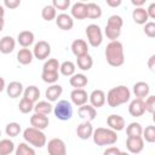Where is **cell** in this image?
I'll return each mask as SVG.
<instances>
[{
    "mask_svg": "<svg viewBox=\"0 0 155 155\" xmlns=\"http://www.w3.org/2000/svg\"><path fill=\"white\" fill-rule=\"evenodd\" d=\"M121 150L117 147H109L103 151V155H119Z\"/></svg>",
    "mask_w": 155,
    "mask_h": 155,
    "instance_id": "47",
    "label": "cell"
},
{
    "mask_svg": "<svg viewBox=\"0 0 155 155\" xmlns=\"http://www.w3.org/2000/svg\"><path fill=\"white\" fill-rule=\"evenodd\" d=\"M86 36H87V41L92 47H98L102 45L103 42V34H102V29L99 25L97 24H90L86 27Z\"/></svg>",
    "mask_w": 155,
    "mask_h": 155,
    "instance_id": "7",
    "label": "cell"
},
{
    "mask_svg": "<svg viewBox=\"0 0 155 155\" xmlns=\"http://www.w3.org/2000/svg\"><path fill=\"white\" fill-rule=\"evenodd\" d=\"M88 99L93 108H101L105 104V93L102 90H93L88 96Z\"/></svg>",
    "mask_w": 155,
    "mask_h": 155,
    "instance_id": "20",
    "label": "cell"
},
{
    "mask_svg": "<svg viewBox=\"0 0 155 155\" xmlns=\"http://www.w3.org/2000/svg\"><path fill=\"white\" fill-rule=\"evenodd\" d=\"M131 2H132V5L136 6V8H137V7H142V6L145 4V0H131Z\"/></svg>",
    "mask_w": 155,
    "mask_h": 155,
    "instance_id": "51",
    "label": "cell"
},
{
    "mask_svg": "<svg viewBox=\"0 0 155 155\" xmlns=\"http://www.w3.org/2000/svg\"><path fill=\"white\" fill-rule=\"evenodd\" d=\"M130 98H131V91L128 90V87H126L125 85H119L109 90L105 97V102L108 103L109 107L116 108L127 103Z\"/></svg>",
    "mask_w": 155,
    "mask_h": 155,
    "instance_id": "2",
    "label": "cell"
},
{
    "mask_svg": "<svg viewBox=\"0 0 155 155\" xmlns=\"http://www.w3.org/2000/svg\"><path fill=\"white\" fill-rule=\"evenodd\" d=\"M56 10H62L65 11L70 6V0H53L51 4Z\"/></svg>",
    "mask_w": 155,
    "mask_h": 155,
    "instance_id": "43",
    "label": "cell"
},
{
    "mask_svg": "<svg viewBox=\"0 0 155 155\" xmlns=\"http://www.w3.org/2000/svg\"><path fill=\"white\" fill-rule=\"evenodd\" d=\"M4 27H5V19L4 18H0V31L4 29Z\"/></svg>",
    "mask_w": 155,
    "mask_h": 155,
    "instance_id": "53",
    "label": "cell"
},
{
    "mask_svg": "<svg viewBox=\"0 0 155 155\" xmlns=\"http://www.w3.org/2000/svg\"><path fill=\"white\" fill-rule=\"evenodd\" d=\"M6 93L10 98H18L22 93H23V85L19 81H11L7 86H6Z\"/></svg>",
    "mask_w": 155,
    "mask_h": 155,
    "instance_id": "24",
    "label": "cell"
},
{
    "mask_svg": "<svg viewBox=\"0 0 155 155\" xmlns=\"http://www.w3.org/2000/svg\"><path fill=\"white\" fill-rule=\"evenodd\" d=\"M33 51H30L29 48H21L17 53V61L19 64L22 65H28L33 62Z\"/></svg>",
    "mask_w": 155,
    "mask_h": 155,
    "instance_id": "27",
    "label": "cell"
},
{
    "mask_svg": "<svg viewBox=\"0 0 155 155\" xmlns=\"http://www.w3.org/2000/svg\"><path fill=\"white\" fill-rule=\"evenodd\" d=\"M144 34L148 38H155V23L154 22H147L144 24Z\"/></svg>",
    "mask_w": 155,
    "mask_h": 155,
    "instance_id": "45",
    "label": "cell"
},
{
    "mask_svg": "<svg viewBox=\"0 0 155 155\" xmlns=\"http://www.w3.org/2000/svg\"><path fill=\"white\" fill-rule=\"evenodd\" d=\"M56 24L62 30H70L74 27V19L68 13H59L56 17Z\"/></svg>",
    "mask_w": 155,
    "mask_h": 155,
    "instance_id": "14",
    "label": "cell"
},
{
    "mask_svg": "<svg viewBox=\"0 0 155 155\" xmlns=\"http://www.w3.org/2000/svg\"><path fill=\"white\" fill-rule=\"evenodd\" d=\"M149 92H150V87L145 81H138L133 85V93L139 99H143V98L148 97Z\"/></svg>",
    "mask_w": 155,
    "mask_h": 155,
    "instance_id": "25",
    "label": "cell"
},
{
    "mask_svg": "<svg viewBox=\"0 0 155 155\" xmlns=\"http://www.w3.org/2000/svg\"><path fill=\"white\" fill-rule=\"evenodd\" d=\"M21 5V0H4V6L7 8H17Z\"/></svg>",
    "mask_w": 155,
    "mask_h": 155,
    "instance_id": "46",
    "label": "cell"
},
{
    "mask_svg": "<svg viewBox=\"0 0 155 155\" xmlns=\"http://www.w3.org/2000/svg\"><path fill=\"white\" fill-rule=\"evenodd\" d=\"M147 13H148V17L154 19L155 18V2H151L147 10Z\"/></svg>",
    "mask_w": 155,
    "mask_h": 155,
    "instance_id": "48",
    "label": "cell"
},
{
    "mask_svg": "<svg viewBox=\"0 0 155 155\" xmlns=\"http://www.w3.org/2000/svg\"><path fill=\"white\" fill-rule=\"evenodd\" d=\"M34 33L30 30H22L21 33H18L17 35V42L23 47V48H28L30 45H33L34 42Z\"/></svg>",
    "mask_w": 155,
    "mask_h": 155,
    "instance_id": "21",
    "label": "cell"
},
{
    "mask_svg": "<svg viewBox=\"0 0 155 155\" xmlns=\"http://www.w3.org/2000/svg\"><path fill=\"white\" fill-rule=\"evenodd\" d=\"M16 47V40L10 36V35H5L0 39V52L4 54H8L11 53Z\"/></svg>",
    "mask_w": 155,
    "mask_h": 155,
    "instance_id": "22",
    "label": "cell"
},
{
    "mask_svg": "<svg viewBox=\"0 0 155 155\" xmlns=\"http://www.w3.org/2000/svg\"><path fill=\"white\" fill-rule=\"evenodd\" d=\"M143 127L139 122H131L126 127V134L127 137H142Z\"/></svg>",
    "mask_w": 155,
    "mask_h": 155,
    "instance_id": "32",
    "label": "cell"
},
{
    "mask_svg": "<svg viewBox=\"0 0 155 155\" xmlns=\"http://www.w3.org/2000/svg\"><path fill=\"white\" fill-rule=\"evenodd\" d=\"M119 155H130V153H126V151H120Z\"/></svg>",
    "mask_w": 155,
    "mask_h": 155,
    "instance_id": "55",
    "label": "cell"
},
{
    "mask_svg": "<svg viewBox=\"0 0 155 155\" xmlns=\"http://www.w3.org/2000/svg\"><path fill=\"white\" fill-rule=\"evenodd\" d=\"M15 153L16 155H36L35 150L33 147H30L28 143L23 142V143H19L17 145V148L15 149Z\"/></svg>",
    "mask_w": 155,
    "mask_h": 155,
    "instance_id": "37",
    "label": "cell"
},
{
    "mask_svg": "<svg viewBox=\"0 0 155 155\" xmlns=\"http://www.w3.org/2000/svg\"><path fill=\"white\" fill-rule=\"evenodd\" d=\"M5 88H6V84H5V80H4V78H1V76H0V92H2Z\"/></svg>",
    "mask_w": 155,
    "mask_h": 155,
    "instance_id": "52",
    "label": "cell"
},
{
    "mask_svg": "<svg viewBox=\"0 0 155 155\" xmlns=\"http://www.w3.org/2000/svg\"><path fill=\"white\" fill-rule=\"evenodd\" d=\"M4 15H5L4 6H2V5H0V18H4Z\"/></svg>",
    "mask_w": 155,
    "mask_h": 155,
    "instance_id": "54",
    "label": "cell"
},
{
    "mask_svg": "<svg viewBox=\"0 0 155 155\" xmlns=\"http://www.w3.org/2000/svg\"><path fill=\"white\" fill-rule=\"evenodd\" d=\"M50 53H51V45L47 41L40 40L34 45V48H33L34 58L39 61H44L50 56Z\"/></svg>",
    "mask_w": 155,
    "mask_h": 155,
    "instance_id": "8",
    "label": "cell"
},
{
    "mask_svg": "<svg viewBox=\"0 0 155 155\" xmlns=\"http://www.w3.org/2000/svg\"><path fill=\"white\" fill-rule=\"evenodd\" d=\"M62 92H63V87L61 85H58V84H53V85H51V86H48L46 88L45 97L47 98L48 102H56L61 97Z\"/></svg>",
    "mask_w": 155,
    "mask_h": 155,
    "instance_id": "23",
    "label": "cell"
},
{
    "mask_svg": "<svg viewBox=\"0 0 155 155\" xmlns=\"http://www.w3.org/2000/svg\"><path fill=\"white\" fill-rule=\"evenodd\" d=\"M59 71L64 76H73L75 74V64L71 61H64L59 65Z\"/></svg>",
    "mask_w": 155,
    "mask_h": 155,
    "instance_id": "36",
    "label": "cell"
},
{
    "mask_svg": "<svg viewBox=\"0 0 155 155\" xmlns=\"http://www.w3.org/2000/svg\"><path fill=\"white\" fill-rule=\"evenodd\" d=\"M142 138H143V140H145L148 143H154L155 142V126H153V125L147 126L142 132Z\"/></svg>",
    "mask_w": 155,
    "mask_h": 155,
    "instance_id": "39",
    "label": "cell"
},
{
    "mask_svg": "<svg viewBox=\"0 0 155 155\" xmlns=\"http://www.w3.org/2000/svg\"><path fill=\"white\" fill-rule=\"evenodd\" d=\"M92 133H93V126L88 121H84L80 125H78V127H76V136L82 140L91 138Z\"/></svg>",
    "mask_w": 155,
    "mask_h": 155,
    "instance_id": "18",
    "label": "cell"
},
{
    "mask_svg": "<svg viewBox=\"0 0 155 155\" xmlns=\"http://www.w3.org/2000/svg\"><path fill=\"white\" fill-rule=\"evenodd\" d=\"M34 111L36 114L48 115L51 111H53V105L48 101H38L34 104Z\"/></svg>",
    "mask_w": 155,
    "mask_h": 155,
    "instance_id": "26",
    "label": "cell"
},
{
    "mask_svg": "<svg viewBox=\"0 0 155 155\" xmlns=\"http://www.w3.org/2000/svg\"><path fill=\"white\" fill-rule=\"evenodd\" d=\"M71 17L75 19H85L87 18V4L79 1L71 6Z\"/></svg>",
    "mask_w": 155,
    "mask_h": 155,
    "instance_id": "19",
    "label": "cell"
},
{
    "mask_svg": "<svg viewBox=\"0 0 155 155\" xmlns=\"http://www.w3.org/2000/svg\"><path fill=\"white\" fill-rule=\"evenodd\" d=\"M78 114H79V116H80L81 119H84L85 121L91 122L92 120L96 119V116H97V110H96V108H93L91 104H85V105L79 107Z\"/></svg>",
    "mask_w": 155,
    "mask_h": 155,
    "instance_id": "13",
    "label": "cell"
},
{
    "mask_svg": "<svg viewBox=\"0 0 155 155\" xmlns=\"http://www.w3.org/2000/svg\"><path fill=\"white\" fill-rule=\"evenodd\" d=\"M92 138H93L94 144H97L99 147L113 145L117 142L116 132L110 128H105V127H98V128L93 130Z\"/></svg>",
    "mask_w": 155,
    "mask_h": 155,
    "instance_id": "3",
    "label": "cell"
},
{
    "mask_svg": "<svg viewBox=\"0 0 155 155\" xmlns=\"http://www.w3.org/2000/svg\"><path fill=\"white\" fill-rule=\"evenodd\" d=\"M105 54V59L108 62L109 65L111 67H121L125 63V53H124V45L119 41H110L104 51Z\"/></svg>",
    "mask_w": 155,
    "mask_h": 155,
    "instance_id": "1",
    "label": "cell"
},
{
    "mask_svg": "<svg viewBox=\"0 0 155 155\" xmlns=\"http://www.w3.org/2000/svg\"><path fill=\"white\" fill-rule=\"evenodd\" d=\"M128 113H130L131 116H134V117L142 116L145 113L144 101L143 99H139V98H136V99L131 101V103L128 105Z\"/></svg>",
    "mask_w": 155,
    "mask_h": 155,
    "instance_id": "16",
    "label": "cell"
},
{
    "mask_svg": "<svg viewBox=\"0 0 155 155\" xmlns=\"http://www.w3.org/2000/svg\"><path fill=\"white\" fill-rule=\"evenodd\" d=\"M71 52L74 53V56L78 58V57H81V56H85L88 53V45L85 40L82 39H76L71 42Z\"/></svg>",
    "mask_w": 155,
    "mask_h": 155,
    "instance_id": "15",
    "label": "cell"
},
{
    "mask_svg": "<svg viewBox=\"0 0 155 155\" xmlns=\"http://www.w3.org/2000/svg\"><path fill=\"white\" fill-rule=\"evenodd\" d=\"M50 124V120H48V116L47 115H41V114H36L34 113L31 116H30V125L31 127L34 128H38V130H45Z\"/></svg>",
    "mask_w": 155,
    "mask_h": 155,
    "instance_id": "17",
    "label": "cell"
},
{
    "mask_svg": "<svg viewBox=\"0 0 155 155\" xmlns=\"http://www.w3.org/2000/svg\"><path fill=\"white\" fill-rule=\"evenodd\" d=\"M23 97L31 101L33 103H36L39 101V97H40V90L39 87H36L35 85H30L28 86L24 91H23Z\"/></svg>",
    "mask_w": 155,
    "mask_h": 155,
    "instance_id": "30",
    "label": "cell"
},
{
    "mask_svg": "<svg viewBox=\"0 0 155 155\" xmlns=\"http://www.w3.org/2000/svg\"><path fill=\"white\" fill-rule=\"evenodd\" d=\"M132 18L137 24H145L149 19L147 10L143 7H137L132 11Z\"/></svg>",
    "mask_w": 155,
    "mask_h": 155,
    "instance_id": "29",
    "label": "cell"
},
{
    "mask_svg": "<svg viewBox=\"0 0 155 155\" xmlns=\"http://www.w3.org/2000/svg\"><path fill=\"white\" fill-rule=\"evenodd\" d=\"M23 138L25 140V143H28L29 145H33L35 148H42L44 145H46V134L38 128L34 127H27L23 131Z\"/></svg>",
    "mask_w": 155,
    "mask_h": 155,
    "instance_id": "4",
    "label": "cell"
},
{
    "mask_svg": "<svg viewBox=\"0 0 155 155\" xmlns=\"http://www.w3.org/2000/svg\"><path fill=\"white\" fill-rule=\"evenodd\" d=\"M21 131H22V128L18 122H8L5 127V133L8 137H17L21 133Z\"/></svg>",
    "mask_w": 155,
    "mask_h": 155,
    "instance_id": "38",
    "label": "cell"
},
{
    "mask_svg": "<svg viewBox=\"0 0 155 155\" xmlns=\"http://www.w3.org/2000/svg\"><path fill=\"white\" fill-rule=\"evenodd\" d=\"M144 109L145 111L153 114L155 110V96H148V98L144 101Z\"/></svg>",
    "mask_w": 155,
    "mask_h": 155,
    "instance_id": "44",
    "label": "cell"
},
{
    "mask_svg": "<svg viewBox=\"0 0 155 155\" xmlns=\"http://www.w3.org/2000/svg\"><path fill=\"white\" fill-rule=\"evenodd\" d=\"M70 99H71L73 104H75L78 107H81V105H85L87 103L88 94L84 88H74L70 92Z\"/></svg>",
    "mask_w": 155,
    "mask_h": 155,
    "instance_id": "11",
    "label": "cell"
},
{
    "mask_svg": "<svg viewBox=\"0 0 155 155\" xmlns=\"http://www.w3.org/2000/svg\"><path fill=\"white\" fill-rule=\"evenodd\" d=\"M107 125L109 126L110 130L117 132V131H122L125 128V119L121 115L117 114H111L107 117Z\"/></svg>",
    "mask_w": 155,
    "mask_h": 155,
    "instance_id": "12",
    "label": "cell"
},
{
    "mask_svg": "<svg viewBox=\"0 0 155 155\" xmlns=\"http://www.w3.org/2000/svg\"><path fill=\"white\" fill-rule=\"evenodd\" d=\"M15 151V143L8 139H0V155H10Z\"/></svg>",
    "mask_w": 155,
    "mask_h": 155,
    "instance_id": "33",
    "label": "cell"
},
{
    "mask_svg": "<svg viewBox=\"0 0 155 155\" xmlns=\"http://www.w3.org/2000/svg\"><path fill=\"white\" fill-rule=\"evenodd\" d=\"M126 148L131 154H139L144 149V140L142 137H127Z\"/></svg>",
    "mask_w": 155,
    "mask_h": 155,
    "instance_id": "10",
    "label": "cell"
},
{
    "mask_svg": "<svg viewBox=\"0 0 155 155\" xmlns=\"http://www.w3.org/2000/svg\"><path fill=\"white\" fill-rule=\"evenodd\" d=\"M148 67L151 71H155V54H151L148 61Z\"/></svg>",
    "mask_w": 155,
    "mask_h": 155,
    "instance_id": "49",
    "label": "cell"
},
{
    "mask_svg": "<svg viewBox=\"0 0 155 155\" xmlns=\"http://www.w3.org/2000/svg\"><path fill=\"white\" fill-rule=\"evenodd\" d=\"M76 64H78V68L86 71V70H90L93 65V59L92 57L87 53L85 56H81V57H78L76 58Z\"/></svg>",
    "mask_w": 155,
    "mask_h": 155,
    "instance_id": "31",
    "label": "cell"
},
{
    "mask_svg": "<svg viewBox=\"0 0 155 155\" xmlns=\"http://www.w3.org/2000/svg\"><path fill=\"white\" fill-rule=\"evenodd\" d=\"M48 155H67V145L61 138H52L47 143Z\"/></svg>",
    "mask_w": 155,
    "mask_h": 155,
    "instance_id": "9",
    "label": "cell"
},
{
    "mask_svg": "<svg viewBox=\"0 0 155 155\" xmlns=\"http://www.w3.org/2000/svg\"><path fill=\"white\" fill-rule=\"evenodd\" d=\"M121 0H107V5L110 7H117L121 5Z\"/></svg>",
    "mask_w": 155,
    "mask_h": 155,
    "instance_id": "50",
    "label": "cell"
},
{
    "mask_svg": "<svg viewBox=\"0 0 155 155\" xmlns=\"http://www.w3.org/2000/svg\"><path fill=\"white\" fill-rule=\"evenodd\" d=\"M41 78H42L44 82L53 85V84H56L58 81L59 74H58V71H42L41 73Z\"/></svg>",
    "mask_w": 155,
    "mask_h": 155,
    "instance_id": "40",
    "label": "cell"
},
{
    "mask_svg": "<svg viewBox=\"0 0 155 155\" xmlns=\"http://www.w3.org/2000/svg\"><path fill=\"white\" fill-rule=\"evenodd\" d=\"M59 62L56 58L47 59L42 65V71H58L59 70Z\"/></svg>",
    "mask_w": 155,
    "mask_h": 155,
    "instance_id": "42",
    "label": "cell"
},
{
    "mask_svg": "<svg viewBox=\"0 0 155 155\" xmlns=\"http://www.w3.org/2000/svg\"><path fill=\"white\" fill-rule=\"evenodd\" d=\"M34 104H35V103H33L31 101H29V99H27V98L23 97V98L19 101L18 109H19V111H21L22 114H29L31 110H34Z\"/></svg>",
    "mask_w": 155,
    "mask_h": 155,
    "instance_id": "41",
    "label": "cell"
},
{
    "mask_svg": "<svg viewBox=\"0 0 155 155\" xmlns=\"http://www.w3.org/2000/svg\"><path fill=\"white\" fill-rule=\"evenodd\" d=\"M122 25H124V19L119 15H111L107 21V25L104 29L107 38L110 39V41L117 40L119 36L121 35Z\"/></svg>",
    "mask_w": 155,
    "mask_h": 155,
    "instance_id": "5",
    "label": "cell"
},
{
    "mask_svg": "<svg viewBox=\"0 0 155 155\" xmlns=\"http://www.w3.org/2000/svg\"><path fill=\"white\" fill-rule=\"evenodd\" d=\"M54 116L61 121H68L73 116V105L70 102L62 99L58 101V103L53 107Z\"/></svg>",
    "mask_w": 155,
    "mask_h": 155,
    "instance_id": "6",
    "label": "cell"
},
{
    "mask_svg": "<svg viewBox=\"0 0 155 155\" xmlns=\"http://www.w3.org/2000/svg\"><path fill=\"white\" fill-rule=\"evenodd\" d=\"M0 137H1V131H0Z\"/></svg>",
    "mask_w": 155,
    "mask_h": 155,
    "instance_id": "56",
    "label": "cell"
},
{
    "mask_svg": "<svg viewBox=\"0 0 155 155\" xmlns=\"http://www.w3.org/2000/svg\"><path fill=\"white\" fill-rule=\"evenodd\" d=\"M102 16V8L96 2H88L87 4V18H99Z\"/></svg>",
    "mask_w": 155,
    "mask_h": 155,
    "instance_id": "35",
    "label": "cell"
},
{
    "mask_svg": "<svg viewBox=\"0 0 155 155\" xmlns=\"http://www.w3.org/2000/svg\"><path fill=\"white\" fill-rule=\"evenodd\" d=\"M69 84L74 88H82L88 84V79L84 74H74L73 76H70Z\"/></svg>",
    "mask_w": 155,
    "mask_h": 155,
    "instance_id": "28",
    "label": "cell"
},
{
    "mask_svg": "<svg viewBox=\"0 0 155 155\" xmlns=\"http://www.w3.org/2000/svg\"><path fill=\"white\" fill-rule=\"evenodd\" d=\"M41 17H42L45 21L51 22V21L56 19V17H57V10H56L51 4H50V5H46V6H44L42 10H41Z\"/></svg>",
    "mask_w": 155,
    "mask_h": 155,
    "instance_id": "34",
    "label": "cell"
}]
</instances>
